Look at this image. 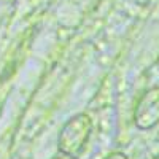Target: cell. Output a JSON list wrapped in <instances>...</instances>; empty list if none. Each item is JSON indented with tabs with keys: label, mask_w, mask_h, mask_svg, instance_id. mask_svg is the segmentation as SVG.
Instances as JSON below:
<instances>
[{
	"label": "cell",
	"mask_w": 159,
	"mask_h": 159,
	"mask_svg": "<svg viewBox=\"0 0 159 159\" xmlns=\"http://www.w3.org/2000/svg\"><path fill=\"white\" fill-rule=\"evenodd\" d=\"M92 132V121L89 115L78 113L73 115L67 123H65L59 132L57 137V148L64 156L78 157L83 151L84 145L89 140Z\"/></svg>",
	"instance_id": "cell-1"
},
{
	"label": "cell",
	"mask_w": 159,
	"mask_h": 159,
	"mask_svg": "<svg viewBox=\"0 0 159 159\" xmlns=\"http://www.w3.org/2000/svg\"><path fill=\"white\" fill-rule=\"evenodd\" d=\"M134 124L140 130H150L159 124V86L147 89L139 99L134 110Z\"/></svg>",
	"instance_id": "cell-2"
},
{
	"label": "cell",
	"mask_w": 159,
	"mask_h": 159,
	"mask_svg": "<svg viewBox=\"0 0 159 159\" xmlns=\"http://www.w3.org/2000/svg\"><path fill=\"white\" fill-rule=\"evenodd\" d=\"M103 159H129L123 151H113V153H110L108 156H105Z\"/></svg>",
	"instance_id": "cell-3"
},
{
	"label": "cell",
	"mask_w": 159,
	"mask_h": 159,
	"mask_svg": "<svg viewBox=\"0 0 159 159\" xmlns=\"http://www.w3.org/2000/svg\"><path fill=\"white\" fill-rule=\"evenodd\" d=\"M157 69H159V56H157Z\"/></svg>",
	"instance_id": "cell-4"
}]
</instances>
